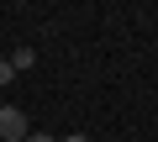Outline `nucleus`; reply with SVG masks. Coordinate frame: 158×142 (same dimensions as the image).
<instances>
[{
	"mask_svg": "<svg viewBox=\"0 0 158 142\" xmlns=\"http://www.w3.org/2000/svg\"><path fill=\"white\" fill-rule=\"evenodd\" d=\"M27 137H32L27 116H21L16 105H0V142H27Z\"/></svg>",
	"mask_w": 158,
	"mask_h": 142,
	"instance_id": "f257e3e1",
	"label": "nucleus"
},
{
	"mask_svg": "<svg viewBox=\"0 0 158 142\" xmlns=\"http://www.w3.org/2000/svg\"><path fill=\"white\" fill-rule=\"evenodd\" d=\"M11 79H16V68H11V58H0V90H6Z\"/></svg>",
	"mask_w": 158,
	"mask_h": 142,
	"instance_id": "7ed1b4c3",
	"label": "nucleus"
},
{
	"mask_svg": "<svg viewBox=\"0 0 158 142\" xmlns=\"http://www.w3.org/2000/svg\"><path fill=\"white\" fill-rule=\"evenodd\" d=\"M27 142H58V137H53V132H32Z\"/></svg>",
	"mask_w": 158,
	"mask_h": 142,
	"instance_id": "20e7f679",
	"label": "nucleus"
},
{
	"mask_svg": "<svg viewBox=\"0 0 158 142\" xmlns=\"http://www.w3.org/2000/svg\"><path fill=\"white\" fill-rule=\"evenodd\" d=\"M32 63H37L32 47H16V53H11V68H16V74H21V68H32Z\"/></svg>",
	"mask_w": 158,
	"mask_h": 142,
	"instance_id": "f03ea898",
	"label": "nucleus"
},
{
	"mask_svg": "<svg viewBox=\"0 0 158 142\" xmlns=\"http://www.w3.org/2000/svg\"><path fill=\"white\" fill-rule=\"evenodd\" d=\"M58 142H90V137H85V132H69V137H58Z\"/></svg>",
	"mask_w": 158,
	"mask_h": 142,
	"instance_id": "39448f33",
	"label": "nucleus"
}]
</instances>
